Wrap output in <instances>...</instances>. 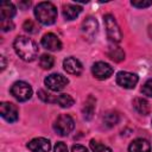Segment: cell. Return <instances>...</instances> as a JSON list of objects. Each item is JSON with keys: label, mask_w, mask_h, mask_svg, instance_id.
<instances>
[{"label": "cell", "mask_w": 152, "mask_h": 152, "mask_svg": "<svg viewBox=\"0 0 152 152\" xmlns=\"http://www.w3.org/2000/svg\"><path fill=\"white\" fill-rule=\"evenodd\" d=\"M34 17L43 25H52L57 19V8L52 2H39L34 7Z\"/></svg>", "instance_id": "2"}, {"label": "cell", "mask_w": 152, "mask_h": 152, "mask_svg": "<svg viewBox=\"0 0 152 152\" xmlns=\"http://www.w3.org/2000/svg\"><path fill=\"white\" fill-rule=\"evenodd\" d=\"M53 63H55V59H53V57H52L51 55L44 53V55H42L40 58H39V65H40L43 69H45V70L51 69V68L53 66Z\"/></svg>", "instance_id": "22"}, {"label": "cell", "mask_w": 152, "mask_h": 152, "mask_svg": "<svg viewBox=\"0 0 152 152\" xmlns=\"http://www.w3.org/2000/svg\"><path fill=\"white\" fill-rule=\"evenodd\" d=\"M44 83L50 90L59 91L65 88V86L69 83V80L65 76H63L62 74H50L44 80Z\"/></svg>", "instance_id": "6"}, {"label": "cell", "mask_w": 152, "mask_h": 152, "mask_svg": "<svg viewBox=\"0 0 152 152\" xmlns=\"http://www.w3.org/2000/svg\"><path fill=\"white\" fill-rule=\"evenodd\" d=\"M82 12V7L75 4H65L63 6V15L66 20H74Z\"/></svg>", "instance_id": "16"}, {"label": "cell", "mask_w": 152, "mask_h": 152, "mask_svg": "<svg viewBox=\"0 0 152 152\" xmlns=\"http://www.w3.org/2000/svg\"><path fill=\"white\" fill-rule=\"evenodd\" d=\"M1 62H2V64H1V70H4V69L6 68V61H5V57H4V56H1Z\"/></svg>", "instance_id": "32"}, {"label": "cell", "mask_w": 152, "mask_h": 152, "mask_svg": "<svg viewBox=\"0 0 152 152\" xmlns=\"http://www.w3.org/2000/svg\"><path fill=\"white\" fill-rule=\"evenodd\" d=\"M132 104H133V108L141 115H147L150 113V103L142 97H135Z\"/></svg>", "instance_id": "18"}, {"label": "cell", "mask_w": 152, "mask_h": 152, "mask_svg": "<svg viewBox=\"0 0 152 152\" xmlns=\"http://www.w3.org/2000/svg\"><path fill=\"white\" fill-rule=\"evenodd\" d=\"M38 96H39V99L42 100V101H44V102H49V103H55V101H56V97H52V95H50V94H48L46 91H44V90H38Z\"/></svg>", "instance_id": "24"}, {"label": "cell", "mask_w": 152, "mask_h": 152, "mask_svg": "<svg viewBox=\"0 0 152 152\" xmlns=\"http://www.w3.org/2000/svg\"><path fill=\"white\" fill-rule=\"evenodd\" d=\"M63 66H64V70L68 72V74H71V75H81L82 70H83V66L81 64V62L75 58V57H68L63 61Z\"/></svg>", "instance_id": "13"}, {"label": "cell", "mask_w": 152, "mask_h": 152, "mask_svg": "<svg viewBox=\"0 0 152 152\" xmlns=\"http://www.w3.org/2000/svg\"><path fill=\"white\" fill-rule=\"evenodd\" d=\"M13 48L15 53L25 62H32L38 55V46L28 37L18 36L13 42Z\"/></svg>", "instance_id": "1"}, {"label": "cell", "mask_w": 152, "mask_h": 152, "mask_svg": "<svg viewBox=\"0 0 152 152\" xmlns=\"http://www.w3.org/2000/svg\"><path fill=\"white\" fill-rule=\"evenodd\" d=\"M71 152H88V150H87L84 146L76 144V145H74V146H72V148H71Z\"/></svg>", "instance_id": "30"}, {"label": "cell", "mask_w": 152, "mask_h": 152, "mask_svg": "<svg viewBox=\"0 0 152 152\" xmlns=\"http://www.w3.org/2000/svg\"><path fill=\"white\" fill-rule=\"evenodd\" d=\"M115 80L120 87H122L125 89H133L137 86L139 77L135 74H132L128 71H119L116 74Z\"/></svg>", "instance_id": "8"}, {"label": "cell", "mask_w": 152, "mask_h": 152, "mask_svg": "<svg viewBox=\"0 0 152 152\" xmlns=\"http://www.w3.org/2000/svg\"><path fill=\"white\" fill-rule=\"evenodd\" d=\"M91 72L97 80H106L113 74V68L104 62H96L91 66Z\"/></svg>", "instance_id": "9"}, {"label": "cell", "mask_w": 152, "mask_h": 152, "mask_svg": "<svg viewBox=\"0 0 152 152\" xmlns=\"http://www.w3.org/2000/svg\"><path fill=\"white\" fill-rule=\"evenodd\" d=\"M131 5L133 7H137V8H146V7H150L152 6V1H131Z\"/></svg>", "instance_id": "28"}, {"label": "cell", "mask_w": 152, "mask_h": 152, "mask_svg": "<svg viewBox=\"0 0 152 152\" xmlns=\"http://www.w3.org/2000/svg\"><path fill=\"white\" fill-rule=\"evenodd\" d=\"M75 100L69 95V94H61L56 96V101L55 103H58L62 108H69L74 104Z\"/></svg>", "instance_id": "21"}, {"label": "cell", "mask_w": 152, "mask_h": 152, "mask_svg": "<svg viewBox=\"0 0 152 152\" xmlns=\"http://www.w3.org/2000/svg\"><path fill=\"white\" fill-rule=\"evenodd\" d=\"M53 152H69V151H68L66 145H65L63 141H58V142H56V145H55Z\"/></svg>", "instance_id": "29"}, {"label": "cell", "mask_w": 152, "mask_h": 152, "mask_svg": "<svg viewBox=\"0 0 152 152\" xmlns=\"http://www.w3.org/2000/svg\"><path fill=\"white\" fill-rule=\"evenodd\" d=\"M141 93H142L144 95L148 96V97H152V78L147 80V81L144 83V86H142V88H141Z\"/></svg>", "instance_id": "26"}, {"label": "cell", "mask_w": 152, "mask_h": 152, "mask_svg": "<svg viewBox=\"0 0 152 152\" xmlns=\"http://www.w3.org/2000/svg\"><path fill=\"white\" fill-rule=\"evenodd\" d=\"M11 94L19 101L24 102L31 99L32 96V88L28 83L24 81H17L11 87Z\"/></svg>", "instance_id": "5"}, {"label": "cell", "mask_w": 152, "mask_h": 152, "mask_svg": "<svg viewBox=\"0 0 152 152\" xmlns=\"http://www.w3.org/2000/svg\"><path fill=\"white\" fill-rule=\"evenodd\" d=\"M128 152H151V144L146 139L138 138L129 144Z\"/></svg>", "instance_id": "14"}, {"label": "cell", "mask_w": 152, "mask_h": 152, "mask_svg": "<svg viewBox=\"0 0 152 152\" xmlns=\"http://www.w3.org/2000/svg\"><path fill=\"white\" fill-rule=\"evenodd\" d=\"M95 103H96V99L91 95H89L87 97V100L84 101L83 108H82V113H83V118L86 120H90L94 115V110H95Z\"/></svg>", "instance_id": "17"}, {"label": "cell", "mask_w": 152, "mask_h": 152, "mask_svg": "<svg viewBox=\"0 0 152 152\" xmlns=\"http://www.w3.org/2000/svg\"><path fill=\"white\" fill-rule=\"evenodd\" d=\"M27 148L31 152H49L51 148V144L49 139L34 138L30 142H27Z\"/></svg>", "instance_id": "12"}, {"label": "cell", "mask_w": 152, "mask_h": 152, "mask_svg": "<svg viewBox=\"0 0 152 152\" xmlns=\"http://www.w3.org/2000/svg\"><path fill=\"white\" fill-rule=\"evenodd\" d=\"M107 55L114 62H121V61L125 59V52L119 46H110L109 50H108V52H107Z\"/></svg>", "instance_id": "19"}, {"label": "cell", "mask_w": 152, "mask_h": 152, "mask_svg": "<svg viewBox=\"0 0 152 152\" xmlns=\"http://www.w3.org/2000/svg\"><path fill=\"white\" fill-rule=\"evenodd\" d=\"M23 28H24L26 32H28V33H36V32L38 31L36 24H34L32 20H30V19L26 20V21L23 24Z\"/></svg>", "instance_id": "25"}, {"label": "cell", "mask_w": 152, "mask_h": 152, "mask_svg": "<svg viewBox=\"0 0 152 152\" xmlns=\"http://www.w3.org/2000/svg\"><path fill=\"white\" fill-rule=\"evenodd\" d=\"M103 21H104V26H106V31H107V36H108L109 40L113 43H120L122 39V33H121V30L114 18V15L110 13L104 14Z\"/></svg>", "instance_id": "3"}, {"label": "cell", "mask_w": 152, "mask_h": 152, "mask_svg": "<svg viewBox=\"0 0 152 152\" xmlns=\"http://www.w3.org/2000/svg\"><path fill=\"white\" fill-rule=\"evenodd\" d=\"M17 13V10H15V6L12 4V2H8V1H2L0 4V18L1 20H5V19H12Z\"/></svg>", "instance_id": "15"}, {"label": "cell", "mask_w": 152, "mask_h": 152, "mask_svg": "<svg viewBox=\"0 0 152 152\" xmlns=\"http://www.w3.org/2000/svg\"><path fill=\"white\" fill-rule=\"evenodd\" d=\"M74 127H75L74 119L68 114H61L53 124V129L56 131L57 134H59L62 137L69 135L72 132Z\"/></svg>", "instance_id": "4"}, {"label": "cell", "mask_w": 152, "mask_h": 152, "mask_svg": "<svg viewBox=\"0 0 152 152\" xmlns=\"http://www.w3.org/2000/svg\"><path fill=\"white\" fill-rule=\"evenodd\" d=\"M97 31H99L97 20L94 17H87L83 20L82 26H81V32H82L84 39H88V40L94 39L96 33H97Z\"/></svg>", "instance_id": "7"}, {"label": "cell", "mask_w": 152, "mask_h": 152, "mask_svg": "<svg viewBox=\"0 0 152 152\" xmlns=\"http://www.w3.org/2000/svg\"><path fill=\"white\" fill-rule=\"evenodd\" d=\"M0 26H1V30H2L4 32H7V31H11V30H13V28H14V24H13V21H12V20H10V19L1 20Z\"/></svg>", "instance_id": "27"}, {"label": "cell", "mask_w": 152, "mask_h": 152, "mask_svg": "<svg viewBox=\"0 0 152 152\" xmlns=\"http://www.w3.org/2000/svg\"><path fill=\"white\" fill-rule=\"evenodd\" d=\"M89 145H90V148H91L93 152H112L110 147L106 146L104 144H102V142H100L95 139H91Z\"/></svg>", "instance_id": "23"}, {"label": "cell", "mask_w": 152, "mask_h": 152, "mask_svg": "<svg viewBox=\"0 0 152 152\" xmlns=\"http://www.w3.org/2000/svg\"><path fill=\"white\" fill-rule=\"evenodd\" d=\"M42 46L49 51H59L62 49V42L55 33H46L42 38Z\"/></svg>", "instance_id": "11"}, {"label": "cell", "mask_w": 152, "mask_h": 152, "mask_svg": "<svg viewBox=\"0 0 152 152\" xmlns=\"http://www.w3.org/2000/svg\"><path fill=\"white\" fill-rule=\"evenodd\" d=\"M31 6V2L30 1H20L19 2V7H21L23 10H26L27 7H30Z\"/></svg>", "instance_id": "31"}, {"label": "cell", "mask_w": 152, "mask_h": 152, "mask_svg": "<svg viewBox=\"0 0 152 152\" xmlns=\"http://www.w3.org/2000/svg\"><path fill=\"white\" fill-rule=\"evenodd\" d=\"M0 114L7 122H14L19 116L17 107L11 102H2L0 104Z\"/></svg>", "instance_id": "10"}, {"label": "cell", "mask_w": 152, "mask_h": 152, "mask_svg": "<svg viewBox=\"0 0 152 152\" xmlns=\"http://www.w3.org/2000/svg\"><path fill=\"white\" fill-rule=\"evenodd\" d=\"M102 120H103V124L107 127H113L119 122V114L116 112H114V110L106 112L103 118H102Z\"/></svg>", "instance_id": "20"}]
</instances>
